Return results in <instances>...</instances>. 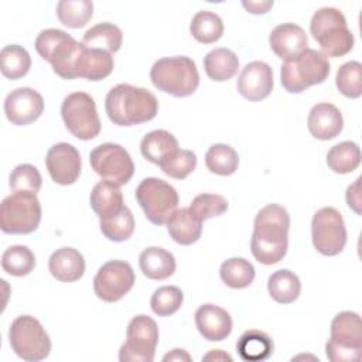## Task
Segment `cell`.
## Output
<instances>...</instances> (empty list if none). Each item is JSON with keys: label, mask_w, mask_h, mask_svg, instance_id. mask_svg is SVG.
Instances as JSON below:
<instances>
[{"label": "cell", "mask_w": 362, "mask_h": 362, "mask_svg": "<svg viewBox=\"0 0 362 362\" xmlns=\"http://www.w3.org/2000/svg\"><path fill=\"white\" fill-rule=\"evenodd\" d=\"M1 267L11 276L23 277L34 270L35 256L30 247L24 245H14L3 252Z\"/></svg>", "instance_id": "obj_38"}, {"label": "cell", "mask_w": 362, "mask_h": 362, "mask_svg": "<svg viewBox=\"0 0 362 362\" xmlns=\"http://www.w3.org/2000/svg\"><path fill=\"white\" fill-rule=\"evenodd\" d=\"M206 168L218 175H232L239 165V156L233 147L223 143L212 144L205 154Z\"/></svg>", "instance_id": "obj_36"}, {"label": "cell", "mask_w": 362, "mask_h": 362, "mask_svg": "<svg viewBox=\"0 0 362 362\" xmlns=\"http://www.w3.org/2000/svg\"><path fill=\"white\" fill-rule=\"evenodd\" d=\"M163 361H191V356L184 349H173L167 355H164Z\"/></svg>", "instance_id": "obj_48"}, {"label": "cell", "mask_w": 362, "mask_h": 362, "mask_svg": "<svg viewBox=\"0 0 362 362\" xmlns=\"http://www.w3.org/2000/svg\"><path fill=\"white\" fill-rule=\"evenodd\" d=\"M115 66L112 54L99 48H90L83 44V48L75 64V78L88 81H102L107 78Z\"/></svg>", "instance_id": "obj_22"}, {"label": "cell", "mask_w": 362, "mask_h": 362, "mask_svg": "<svg viewBox=\"0 0 362 362\" xmlns=\"http://www.w3.org/2000/svg\"><path fill=\"white\" fill-rule=\"evenodd\" d=\"M41 204L37 194L13 192L0 205V228L8 235H28L41 222Z\"/></svg>", "instance_id": "obj_8"}, {"label": "cell", "mask_w": 362, "mask_h": 362, "mask_svg": "<svg viewBox=\"0 0 362 362\" xmlns=\"http://www.w3.org/2000/svg\"><path fill=\"white\" fill-rule=\"evenodd\" d=\"M177 148L178 140L175 139V136L163 129L147 133L140 143V151L143 157L157 165Z\"/></svg>", "instance_id": "obj_29"}, {"label": "cell", "mask_w": 362, "mask_h": 362, "mask_svg": "<svg viewBox=\"0 0 362 362\" xmlns=\"http://www.w3.org/2000/svg\"><path fill=\"white\" fill-rule=\"evenodd\" d=\"M82 42L90 48H99L115 54L120 49L123 42L122 30L113 23H99L90 27L85 34Z\"/></svg>", "instance_id": "obj_31"}, {"label": "cell", "mask_w": 362, "mask_h": 362, "mask_svg": "<svg viewBox=\"0 0 362 362\" xmlns=\"http://www.w3.org/2000/svg\"><path fill=\"white\" fill-rule=\"evenodd\" d=\"M48 269L58 281L72 283L83 276L85 259L79 250L65 246L52 252L48 260Z\"/></svg>", "instance_id": "obj_23"}, {"label": "cell", "mask_w": 362, "mask_h": 362, "mask_svg": "<svg viewBox=\"0 0 362 362\" xmlns=\"http://www.w3.org/2000/svg\"><path fill=\"white\" fill-rule=\"evenodd\" d=\"M310 33L327 58L344 57L355 44L354 34L348 28L345 16L335 7L327 6L318 8L311 17Z\"/></svg>", "instance_id": "obj_3"}, {"label": "cell", "mask_w": 362, "mask_h": 362, "mask_svg": "<svg viewBox=\"0 0 362 362\" xmlns=\"http://www.w3.org/2000/svg\"><path fill=\"white\" fill-rule=\"evenodd\" d=\"M273 71L263 61H252L245 65L238 78V92L250 102L266 99L273 90Z\"/></svg>", "instance_id": "obj_18"}, {"label": "cell", "mask_w": 362, "mask_h": 362, "mask_svg": "<svg viewBox=\"0 0 362 362\" xmlns=\"http://www.w3.org/2000/svg\"><path fill=\"white\" fill-rule=\"evenodd\" d=\"M158 167L161 171L175 180H182L188 177L197 167V156L191 150L177 148L173 153H170L160 164Z\"/></svg>", "instance_id": "obj_40"}, {"label": "cell", "mask_w": 362, "mask_h": 362, "mask_svg": "<svg viewBox=\"0 0 362 362\" xmlns=\"http://www.w3.org/2000/svg\"><path fill=\"white\" fill-rule=\"evenodd\" d=\"M311 238L321 255H339L346 245V228L341 212L332 206L318 209L311 221Z\"/></svg>", "instance_id": "obj_13"}, {"label": "cell", "mask_w": 362, "mask_h": 362, "mask_svg": "<svg viewBox=\"0 0 362 362\" xmlns=\"http://www.w3.org/2000/svg\"><path fill=\"white\" fill-rule=\"evenodd\" d=\"M202 361H232V356L221 349H212L202 356Z\"/></svg>", "instance_id": "obj_47"}, {"label": "cell", "mask_w": 362, "mask_h": 362, "mask_svg": "<svg viewBox=\"0 0 362 362\" xmlns=\"http://www.w3.org/2000/svg\"><path fill=\"white\" fill-rule=\"evenodd\" d=\"M58 20L69 28H81L93 16L90 0H61L57 4Z\"/></svg>", "instance_id": "obj_39"}, {"label": "cell", "mask_w": 362, "mask_h": 362, "mask_svg": "<svg viewBox=\"0 0 362 362\" xmlns=\"http://www.w3.org/2000/svg\"><path fill=\"white\" fill-rule=\"evenodd\" d=\"M61 116L68 132L79 140H92L100 133L96 103L86 92H74L65 96Z\"/></svg>", "instance_id": "obj_11"}, {"label": "cell", "mask_w": 362, "mask_h": 362, "mask_svg": "<svg viewBox=\"0 0 362 362\" xmlns=\"http://www.w3.org/2000/svg\"><path fill=\"white\" fill-rule=\"evenodd\" d=\"M99 226L109 240L124 242L134 232V218L132 211L124 205L119 212L99 219Z\"/></svg>", "instance_id": "obj_37"}, {"label": "cell", "mask_w": 362, "mask_h": 362, "mask_svg": "<svg viewBox=\"0 0 362 362\" xmlns=\"http://www.w3.org/2000/svg\"><path fill=\"white\" fill-rule=\"evenodd\" d=\"M8 341L14 354L28 362L42 361L51 352L49 335L33 315H20L11 322Z\"/></svg>", "instance_id": "obj_9"}, {"label": "cell", "mask_w": 362, "mask_h": 362, "mask_svg": "<svg viewBox=\"0 0 362 362\" xmlns=\"http://www.w3.org/2000/svg\"><path fill=\"white\" fill-rule=\"evenodd\" d=\"M139 266L147 279L165 280L174 274L177 263L173 253L163 247L151 246L140 253Z\"/></svg>", "instance_id": "obj_25"}, {"label": "cell", "mask_w": 362, "mask_h": 362, "mask_svg": "<svg viewBox=\"0 0 362 362\" xmlns=\"http://www.w3.org/2000/svg\"><path fill=\"white\" fill-rule=\"evenodd\" d=\"M290 215L279 204L263 206L253 225L250 250L262 264H276L287 253Z\"/></svg>", "instance_id": "obj_1"}, {"label": "cell", "mask_w": 362, "mask_h": 362, "mask_svg": "<svg viewBox=\"0 0 362 362\" xmlns=\"http://www.w3.org/2000/svg\"><path fill=\"white\" fill-rule=\"evenodd\" d=\"M335 85L344 96L351 99L359 98L362 95V64L349 61L341 65L337 71Z\"/></svg>", "instance_id": "obj_41"}, {"label": "cell", "mask_w": 362, "mask_h": 362, "mask_svg": "<svg viewBox=\"0 0 362 362\" xmlns=\"http://www.w3.org/2000/svg\"><path fill=\"white\" fill-rule=\"evenodd\" d=\"M269 44L279 58L290 61L308 48V38L300 25L294 23H283L272 30Z\"/></svg>", "instance_id": "obj_19"}, {"label": "cell", "mask_w": 362, "mask_h": 362, "mask_svg": "<svg viewBox=\"0 0 362 362\" xmlns=\"http://www.w3.org/2000/svg\"><path fill=\"white\" fill-rule=\"evenodd\" d=\"M362 352V322L354 311L338 313L331 322V335L325 344L327 358L332 362H356Z\"/></svg>", "instance_id": "obj_7"}, {"label": "cell", "mask_w": 362, "mask_h": 362, "mask_svg": "<svg viewBox=\"0 0 362 362\" xmlns=\"http://www.w3.org/2000/svg\"><path fill=\"white\" fill-rule=\"evenodd\" d=\"M34 45L38 55L51 64L58 76L62 79H75V64L83 48V42L76 41L62 30L47 28L37 35Z\"/></svg>", "instance_id": "obj_5"}, {"label": "cell", "mask_w": 362, "mask_h": 362, "mask_svg": "<svg viewBox=\"0 0 362 362\" xmlns=\"http://www.w3.org/2000/svg\"><path fill=\"white\" fill-rule=\"evenodd\" d=\"M8 185L13 192H33L41 189L42 178L37 167L31 164H18L10 174Z\"/></svg>", "instance_id": "obj_43"}, {"label": "cell", "mask_w": 362, "mask_h": 362, "mask_svg": "<svg viewBox=\"0 0 362 362\" xmlns=\"http://www.w3.org/2000/svg\"><path fill=\"white\" fill-rule=\"evenodd\" d=\"M191 212L199 219L206 221L214 216H219L228 211V201L225 197L218 194H199L188 206Z\"/></svg>", "instance_id": "obj_44"}, {"label": "cell", "mask_w": 362, "mask_h": 362, "mask_svg": "<svg viewBox=\"0 0 362 362\" xmlns=\"http://www.w3.org/2000/svg\"><path fill=\"white\" fill-rule=\"evenodd\" d=\"M195 325L206 341H223L232 332V317L219 305L204 304L195 311Z\"/></svg>", "instance_id": "obj_20"}, {"label": "cell", "mask_w": 362, "mask_h": 362, "mask_svg": "<svg viewBox=\"0 0 362 362\" xmlns=\"http://www.w3.org/2000/svg\"><path fill=\"white\" fill-rule=\"evenodd\" d=\"M44 112V99L35 89L23 86L11 90L4 99V113L16 126L35 122Z\"/></svg>", "instance_id": "obj_17"}, {"label": "cell", "mask_w": 362, "mask_h": 362, "mask_svg": "<svg viewBox=\"0 0 362 362\" xmlns=\"http://www.w3.org/2000/svg\"><path fill=\"white\" fill-rule=\"evenodd\" d=\"M273 339L260 329L245 331L236 344V351L243 361H264L273 354Z\"/></svg>", "instance_id": "obj_28"}, {"label": "cell", "mask_w": 362, "mask_h": 362, "mask_svg": "<svg viewBox=\"0 0 362 362\" xmlns=\"http://www.w3.org/2000/svg\"><path fill=\"white\" fill-rule=\"evenodd\" d=\"M90 206L99 219L119 212L124 206L120 185L110 181H99L90 192Z\"/></svg>", "instance_id": "obj_26"}, {"label": "cell", "mask_w": 362, "mask_h": 362, "mask_svg": "<svg viewBox=\"0 0 362 362\" xmlns=\"http://www.w3.org/2000/svg\"><path fill=\"white\" fill-rule=\"evenodd\" d=\"M184 301V294L180 287L177 286H163L154 290L150 307L154 314L158 317H168L173 315L180 310Z\"/></svg>", "instance_id": "obj_42"}, {"label": "cell", "mask_w": 362, "mask_h": 362, "mask_svg": "<svg viewBox=\"0 0 362 362\" xmlns=\"http://www.w3.org/2000/svg\"><path fill=\"white\" fill-rule=\"evenodd\" d=\"M361 177H358L355 180L354 184H351L348 188H346V194H345V198H346V204L348 206L355 211L358 215H361Z\"/></svg>", "instance_id": "obj_45"}, {"label": "cell", "mask_w": 362, "mask_h": 362, "mask_svg": "<svg viewBox=\"0 0 362 362\" xmlns=\"http://www.w3.org/2000/svg\"><path fill=\"white\" fill-rule=\"evenodd\" d=\"M153 85L171 96L185 98L192 95L199 85V74L189 57H165L156 61L150 69Z\"/></svg>", "instance_id": "obj_4"}, {"label": "cell", "mask_w": 362, "mask_h": 362, "mask_svg": "<svg viewBox=\"0 0 362 362\" xmlns=\"http://www.w3.org/2000/svg\"><path fill=\"white\" fill-rule=\"evenodd\" d=\"M31 68V57L25 48L10 44L0 51V69L3 76L8 79H20L28 74Z\"/></svg>", "instance_id": "obj_33"}, {"label": "cell", "mask_w": 362, "mask_h": 362, "mask_svg": "<svg viewBox=\"0 0 362 362\" xmlns=\"http://www.w3.org/2000/svg\"><path fill=\"white\" fill-rule=\"evenodd\" d=\"M110 122L117 126H134L150 122L158 112V100L150 90L130 83L112 88L105 99Z\"/></svg>", "instance_id": "obj_2"}, {"label": "cell", "mask_w": 362, "mask_h": 362, "mask_svg": "<svg viewBox=\"0 0 362 362\" xmlns=\"http://www.w3.org/2000/svg\"><path fill=\"white\" fill-rule=\"evenodd\" d=\"M165 223L168 235L178 245L189 246L201 238L202 221H199L189 208L175 209Z\"/></svg>", "instance_id": "obj_24"}, {"label": "cell", "mask_w": 362, "mask_h": 362, "mask_svg": "<svg viewBox=\"0 0 362 362\" xmlns=\"http://www.w3.org/2000/svg\"><path fill=\"white\" fill-rule=\"evenodd\" d=\"M206 75L216 82H225L236 75L239 68L238 55L229 48H215L204 58Z\"/></svg>", "instance_id": "obj_27"}, {"label": "cell", "mask_w": 362, "mask_h": 362, "mask_svg": "<svg viewBox=\"0 0 362 362\" xmlns=\"http://www.w3.org/2000/svg\"><path fill=\"white\" fill-rule=\"evenodd\" d=\"M92 170L105 181L117 185L127 184L134 173V164L124 147L116 143L96 146L89 154Z\"/></svg>", "instance_id": "obj_14"}, {"label": "cell", "mask_w": 362, "mask_h": 362, "mask_svg": "<svg viewBox=\"0 0 362 362\" xmlns=\"http://www.w3.org/2000/svg\"><path fill=\"white\" fill-rule=\"evenodd\" d=\"M189 31L198 42L212 44L222 37L223 21L216 13L201 10L192 17L189 24Z\"/></svg>", "instance_id": "obj_35"}, {"label": "cell", "mask_w": 362, "mask_h": 362, "mask_svg": "<svg viewBox=\"0 0 362 362\" xmlns=\"http://www.w3.org/2000/svg\"><path fill=\"white\" fill-rule=\"evenodd\" d=\"M45 165L55 184L71 185L81 175V154L76 147L69 143H57L47 151Z\"/></svg>", "instance_id": "obj_16"}, {"label": "cell", "mask_w": 362, "mask_h": 362, "mask_svg": "<svg viewBox=\"0 0 362 362\" xmlns=\"http://www.w3.org/2000/svg\"><path fill=\"white\" fill-rule=\"evenodd\" d=\"M134 281L133 267L127 262L109 260L98 270L93 279V290L102 301L116 303L132 290Z\"/></svg>", "instance_id": "obj_15"}, {"label": "cell", "mask_w": 362, "mask_h": 362, "mask_svg": "<svg viewBox=\"0 0 362 362\" xmlns=\"http://www.w3.org/2000/svg\"><path fill=\"white\" fill-rule=\"evenodd\" d=\"M221 280L230 288H245L255 280L253 264L243 257H230L221 264Z\"/></svg>", "instance_id": "obj_34"}, {"label": "cell", "mask_w": 362, "mask_h": 362, "mask_svg": "<svg viewBox=\"0 0 362 362\" xmlns=\"http://www.w3.org/2000/svg\"><path fill=\"white\" fill-rule=\"evenodd\" d=\"M329 170L337 174H349L361 164V148L355 141H341L332 146L327 154Z\"/></svg>", "instance_id": "obj_32"}, {"label": "cell", "mask_w": 362, "mask_h": 362, "mask_svg": "<svg viewBox=\"0 0 362 362\" xmlns=\"http://www.w3.org/2000/svg\"><path fill=\"white\" fill-rule=\"evenodd\" d=\"M136 199L146 218L154 225H164L180 202L177 189L157 177H147L140 181L136 188Z\"/></svg>", "instance_id": "obj_10"}, {"label": "cell", "mask_w": 362, "mask_h": 362, "mask_svg": "<svg viewBox=\"0 0 362 362\" xmlns=\"http://www.w3.org/2000/svg\"><path fill=\"white\" fill-rule=\"evenodd\" d=\"M158 344V327L144 314L130 320L126 329V342L120 346V362H153Z\"/></svg>", "instance_id": "obj_12"}, {"label": "cell", "mask_w": 362, "mask_h": 362, "mask_svg": "<svg viewBox=\"0 0 362 362\" xmlns=\"http://www.w3.org/2000/svg\"><path fill=\"white\" fill-rule=\"evenodd\" d=\"M307 127L315 139L331 140L342 132L344 117L335 105L321 102L311 107L307 117Z\"/></svg>", "instance_id": "obj_21"}, {"label": "cell", "mask_w": 362, "mask_h": 362, "mask_svg": "<svg viewBox=\"0 0 362 362\" xmlns=\"http://www.w3.org/2000/svg\"><path fill=\"white\" fill-rule=\"evenodd\" d=\"M267 290L270 297L279 304H290L296 301L301 291L298 276L287 269H281L270 274L267 280Z\"/></svg>", "instance_id": "obj_30"}, {"label": "cell", "mask_w": 362, "mask_h": 362, "mask_svg": "<svg viewBox=\"0 0 362 362\" xmlns=\"http://www.w3.org/2000/svg\"><path fill=\"white\" fill-rule=\"evenodd\" d=\"M328 74V58L321 51L307 48L298 57L284 61L280 69V81L287 92L301 93L313 85L322 83Z\"/></svg>", "instance_id": "obj_6"}, {"label": "cell", "mask_w": 362, "mask_h": 362, "mask_svg": "<svg viewBox=\"0 0 362 362\" xmlns=\"http://www.w3.org/2000/svg\"><path fill=\"white\" fill-rule=\"evenodd\" d=\"M242 6L252 14H264L273 7V0H243Z\"/></svg>", "instance_id": "obj_46"}]
</instances>
